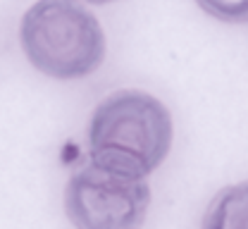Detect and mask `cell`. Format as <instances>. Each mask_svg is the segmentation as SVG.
<instances>
[{
  "mask_svg": "<svg viewBox=\"0 0 248 229\" xmlns=\"http://www.w3.org/2000/svg\"><path fill=\"white\" fill-rule=\"evenodd\" d=\"M174 122L167 105L139 89L103 98L89 122V158L93 165L131 179L151 177L167 160Z\"/></svg>",
  "mask_w": 248,
  "mask_h": 229,
  "instance_id": "1",
  "label": "cell"
},
{
  "mask_svg": "<svg viewBox=\"0 0 248 229\" xmlns=\"http://www.w3.org/2000/svg\"><path fill=\"white\" fill-rule=\"evenodd\" d=\"M19 43L29 65L58 81L91 76L108 53L98 17L77 0H36L22 17Z\"/></svg>",
  "mask_w": 248,
  "mask_h": 229,
  "instance_id": "2",
  "label": "cell"
},
{
  "mask_svg": "<svg viewBox=\"0 0 248 229\" xmlns=\"http://www.w3.org/2000/svg\"><path fill=\"white\" fill-rule=\"evenodd\" d=\"M151 210V186L86 165L64 186V215L74 229H141Z\"/></svg>",
  "mask_w": 248,
  "mask_h": 229,
  "instance_id": "3",
  "label": "cell"
},
{
  "mask_svg": "<svg viewBox=\"0 0 248 229\" xmlns=\"http://www.w3.org/2000/svg\"><path fill=\"white\" fill-rule=\"evenodd\" d=\"M203 229H248V182L232 184L210 200Z\"/></svg>",
  "mask_w": 248,
  "mask_h": 229,
  "instance_id": "4",
  "label": "cell"
},
{
  "mask_svg": "<svg viewBox=\"0 0 248 229\" xmlns=\"http://www.w3.org/2000/svg\"><path fill=\"white\" fill-rule=\"evenodd\" d=\"M196 2L213 19L227 22V24L248 22V0H196Z\"/></svg>",
  "mask_w": 248,
  "mask_h": 229,
  "instance_id": "5",
  "label": "cell"
},
{
  "mask_svg": "<svg viewBox=\"0 0 248 229\" xmlns=\"http://www.w3.org/2000/svg\"><path fill=\"white\" fill-rule=\"evenodd\" d=\"M77 2H91V5H108V2H117V0H77Z\"/></svg>",
  "mask_w": 248,
  "mask_h": 229,
  "instance_id": "6",
  "label": "cell"
}]
</instances>
